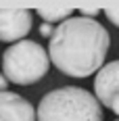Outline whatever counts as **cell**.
<instances>
[{
  "instance_id": "cell-9",
  "label": "cell",
  "mask_w": 119,
  "mask_h": 121,
  "mask_svg": "<svg viewBox=\"0 0 119 121\" xmlns=\"http://www.w3.org/2000/svg\"><path fill=\"white\" fill-rule=\"evenodd\" d=\"M98 13H102V11H100V9H96V6H92V9H79V17L92 19V17H96Z\"/></svg>"
},
{
  "instance_id": "cell-8",
  "label": "cell",
  "mask_w": 119,
  "mask_h": 121,
  "mask_svg": "<svg viewBox=\"0 0 119 121\" xmlns=\"http://www.w3.org/2000/svg\"><path fill=\"white\" fill-rule=\"evenodd\" d=\"M105 15H107V19L111 21V23L115 25V27H119V6H111V9H105Z\"/></svg>"
},
{
  "instance_id": "cell-3",
  "label": "cell",
  "mask_w": 119,
  "mask_h": 121,
  "mask_svg": "<svg viewBox=\"0 0 119 121\" xmlns=\"http://www.w3.org/2000/svg\"><path fill=\"white\" fill-rule=\"evenodd\" d=\"M50 59L34 40H21L2 52V73L17 86H31L48 73Z\"/></svg>"
},
{
  "instance_id": "cell-11",
  "label": "cell",
  "mask_w": 119,
  "mask_h": 121,
  "mask_svg": "<svg viewBox=\"0 0 119 121\" xmlns=\"http://www.w3.org/2000/svg\"><path fill=\"white\" fill-rule=\"evenodd\" d=\"M109 109H111V111H113V113H115V115L119 117V94H117V96H113L111 104H109Z\"/></svg>"
},
{
  "instance_id": "cell-2",
  "label": "cell",
  "mask_w": 119,
  "mask_h": 121,
  "mask_svg": "<svg viewBox=\"0 0 119 121\" xmlns=\"http://www.w3.org/2000/svg\"><path fill=\"white\" fill-rule=\"evenodd\" d=\"M36 121H102V107L88 90L63 86L42 96Z\"/></svg>"
},
{
  "instance_id": "cell-6",
  "label": "cell",
  "mask_w": 119,
  "mask_h": 121,
  "mask_svg": "<svg viewBox=\"0 0 119 121\" xmlns=\"http://www.w3.org/2000/svg\"><path fill=\"white\" fill-rule=\"evenodd\" d=\"M119 94V60H111L105 67H100V71L94 77V96L100 102V107L111 104L113 96Z\"/></svg>"
},
{
  "instance_id": "cell-1",
  "label": "cell",
  "mask_w": 119,
  "mask_h": 121,
  "mask_svg": "<svg viewBox=\"0 0 119 121\" xmlns=\"http://www.w3.org/2000/svg\"><path fill=\"white\" fill-rule=\"evenodd\" d=\"M109 46L111 36L98 21L69 17L54 27L48 42V59L69 77H90L100 71Z\"/></svg>"
},
{
  "instance_id": "cell-4",
  "label": "cell",
  "mask_w": 119,
  "mask_h": 121,
  "mask_svg": "<svg viewBox=\"0 0 119 121\" xmlns=\"http://www.w3.org/2000/svg\"><path fill=\"white\" fill-rule=\"evenodd\" d=\"M31 29V11L0 9V42H21Z\"/></svg>"
},
{
  "instance_id": "cell-13",
  "label": "cell",
  "mask_w": 119,
  "mask_h": 121,
  "mask_svg": "<svg viewBox=\"0 0 119 121\" xmlns=\"http://www.w3.org/2000/svg\"><path fill=\"white\" fill-rule=\"evenodd\" d=\"M117 121H119V119H117Z\"/></svg>"
},
{
  "instance_id": "cell-12",
  "label": "cell",
  "mask_w": 119,
  "mask_h": 121,
  "mask_svg": "<svg viewBox=\"0 0 119 121\" xmlns=\"http://www.w3.org/2000/svg\"><path fill=\"white\" fill-rule=\"evenodd\" d=\"M6 88H9V79L4 77V73L0 71V92H6Z\"/></svg>"
},
{
  "instance_id": "cell-10",
  "label": "cell",
  "mask_w": 119,
  "mask_h": 121,
  "mask_svg": "<svg viewBox=\"0 0 119 121\" xmlns=\"http://www.w3.org/2000/svg\"><path fill=\"white\" fill-rule=\"evenodd\" d=\"M52 34H54V27H52L50 23H42V27H40V36L52 38Z\"/></svg>"
},
{
  "instance_id": "cell-5",
  "label": "cell",
  "mask_w": 119,
  "mask_h": 121,
  "mask_svg": "<svg viewBox=\"0 0 119 121\" xmlns=\"http://www.w3.org/2000/svg\"><path fill=\"white\" fill-rule=\"evenodd\" d=\"M0 121H36V109L17 92H0Z\"/></svg>"
},
{
  "instance_id": "cell-7",
  "label": "cell",
  "mask_w": 119,
  "mask_h": 121,
  "mask_svg": "<svg viewBox=\"0 0 119 121\" xmlns=\"http://www.w3.org/2000/svg\"><path fill=\"white\" fill-rule=\"evenodd\" d=\"M38 15L44 19V23H57V21H67L69 17H73V9H54V6H44L38 9Z\"/></svg>"
}]
</instances>
